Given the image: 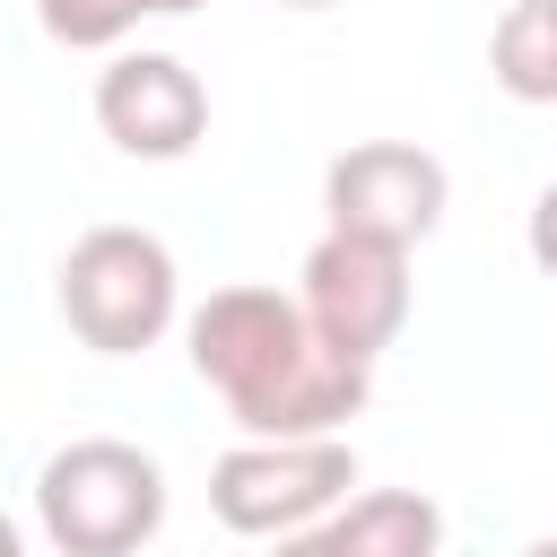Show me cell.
Masks as SVG:
<instances>
[{"instance_id": "cell-1", "label": "cell", "mask_w": 557, "mask_h": 557, "mask_svg": "<svg viewBox=\"0 0 557 557\" xmlns=\"http://www.w3.org/2000/svg\"><path fill=\"white\" fill-rule=\"evenodd\" d=\"M183 339H191V374L226 400V418L252 444L339 435L374 392V366L322 348L305 305L278 287H218L209 305H191Z\"/></svg>"}, {"instance_id": "cell-2", "label": "cell", "mask_w": 557, "mask_h": 557, "mask_svg": "<svg viewBox=\"0 0 557 557\" xmlns=\"http://www.w3.org/2000/svg\"><path fill=\"white\" fill-rule=\"evenodd\" d=\"M35 522L61 557H139L165 531V470L122 435H78L44 461Z\"/></svg>"}, {"instance_id": "cell-3", "label": "cell", "mask_w": 557, "mask_h": 557, "mask_svg": "<svg viewBox=\"0 0 557 557\" xmlns=\"http://www.w3.org/2000/svg\"><path fill=\"white\" fill-rule=\"evenodd\" d=\"M183 313V278L165 235L148 226H87L61 252V322L96 348V357H139L174 331Z\"/></svg>"}, {"instance_id": "cell-4", "label": "cell", "mask_w": 557, "mask_h": 557, "mask_svg": "<svg viewBox=\"0 0 557 557\" xmlns=\"http://www.w3.org/2000/svg\"><path fill=\"white\" fill-rule=\"evenodd\" d=\"M357 487L348 435H305V444H235L209 461V513L244 540H287L322 513H339Z\"/></svg>"}, {"instance_id": "cell-5", "label": "cell", "mask_w": 557, "mask_h": 557, "mask_svg": "<svg viewBox=\"0 0 557 557\" xmlns=\"http://www.w3.org/2000/svg\"><path fill=\"white\" fill-rule=\"evenodd\" d=\"M444 200H453V174L418 139H357L322 174L331 235H366V244H392V252L426 244L444 226Z\"/></svg>"}, {"instance_id": "cell-6", "label": "cell", "mask_w": 557, "mask_h": 557, "mask_svg": "<svg viewBox=\"0 0 557 557\" xmlns=\"http://www.w3.org/2000/svg\"><path fill=\"white\" fill-rule=\"evenodd\" d=\"M296 305L322 331V348L374 366L409 322V252L366 244V235H322L296 270Z\"/></svg>"}, {"instance_id": "cell-7", "label": "cell", "mask_w": 557, "mask_h": 557, "mask_svg": "<svg viewBox=\"0 0 557 557\" xmlns=\"http://www.w3.org/2000/svg\"><path fill=\"white\" fill-rule=\"evenodd\" d=\"M96 131L139 165H174L209 131V87L174 52H113L96 70Z\"/></svg>"}, {"instance_id": "cell-8", "label": "cell", "mask_w": 557, "mask_h": 557, "mask_svg": "<svg viewBox=\"0 0 557 557\" xmlns=\"http://www.w3.org/2000/svg\"><path fill=\"white\" fill-rule=\"evenodd\" d=\"M331 557H444V513L418 487H366L339 513H322Z\"/></svg>"}, {"instance_id": "cell-9", "label": "cell", "mask_w": 557, "mask_h": 557, "mask_svg": "<svg viewBox=\"0 0 557 557\" xmlns=\"http://www.w3.org/2000/svg\"><path fill=\"white\" fill-rule=\"evenodd\" d=\"M487 78L513 104H557V0H505L487 35Z\"/></svg>"}, {"instance_id": "cell-10", "label": "cell", "mask_w": 557, "mask_h": 557, "mask_svg": "<svg viewBox=\"0 0 557 557\" xmlns=\"http://www.w3.org/2000/svg\"><path fill=\"white\" fill-rule=\"evenodd\" d=\"M139 17H157L148 0H35V26L70 52H113Z\"/></svg>"}, {"instance_id": "cell-11", "label": "cell", "mask_w": 557, "mask_h": 557, "mask_svg": "<svg viewBox=\"0 0 557 557\" xmlns=\"http://www.w3.org/2000/svg\"><path fill=\"white\" fill-rule=\"evenodd\" d=\"M522 244H531V261L557 278V183H540V200H531V226H522Z\"/></svg>"}, {"instance_id": "cell-12", "label": "cell", "mask_w": 557, "mask_h": 557, "mask_svg": "<svg viewBox=\"0 0 557 557\" xmlns=\"http://www.w3.org/2000/svg\"><path fill=\"white\" fill-rule=\"evenodd\" d=\"M0 557H26V531H17L9 513H0Z\"/></svg>"}, {"instance_id": "cell-13", "label": "cell", "mask_w": 557, "mask_h": 557, "mask_svg": "<svg viewBox=\"0 0 557 557\" xmlns=\"http://www.w3.org/2000/svg\"><path fill=\"white\" fill-rule=\"evenodd\" d=\"M157 17H191V9H209V0H148Z\"/></svg>"}, {"instance_id": "cell-14", "label": "cell", "mask_w": 557, "mask_h": 557, "mask_svg": "<svg viewBox=\"0 0 557 557\" xmlns=\"http://www.w3.org/2000/svg\"><path fill=\"white\" fill-rule=\"evenodd\" d=\"M522 557H557V531H548V540H531V548H522Z\"/></svg>"}, {"instance_id": "cell-15", "label": "cell", "mask_w": 557, "mask_h": 557, "mask_svg": "<svg viewBox=\"0 0 557 557\" xmlns=\"http://www.w3.org/2000/svg\"><path fill=\"white\" fill-rule=\"evenodd\" d=\"M278 9H331V0H278Z\"/></svg>"}]
</instances>
